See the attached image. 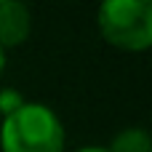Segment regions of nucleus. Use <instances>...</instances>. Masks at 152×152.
Instances as JSON below:
<instances>
[{"mask_svg": "<svg viewBox=\"0 0 152 152\" xmlns=\"http://www.w3.org/2000/svg\"><path fill=\"white\" fill-rule=\"evenodd\" d=\"M64 142L59 115L40 102H24L16 112L3 118V152H64Z\"/></svg>", "mask_w": 152, "mask_h": 152, "instance_id": "nucleus-1", "label": "nucleus"}, {"mask_svg": "<svg viewBox=\"0 0 152 152\" xmlns=\"http://www.w3.org/2000/svg\"><path fill=\"white\" fill-rule=\"evenodd\" d=\"M99 29L115 48L147 51L152 45V3L104 0L99 5Z\"/></svg>", "mask_w": 152, "mask_h": 152, "instance_id": "nucleus-2", "label": "nucleus"}, {"mask_svg": "<svg viewBox=\"0 0 152 152\" xmlns=\"http://www.w3.org/2000/svg\"><path fill=\"white\" fill-rule=\"evenodd\" d=\"M32 29V16L29 8L24 3H13V0H3L0 3V48H13L21 45L29 37Z\"/></svg>", "mask_w": 152, "mask_h": 152, "instance_id": "nucleus-3", "label": "nucleus"}, {"mask_svg": "<svg viewBox=\"0 0 152 152\" xmlns=\"http://www.w3.org/2000/svg\"><path fill=\"white\" fill-rule=\"evenodd\" d=\"M107 152H152V139L144 128H126L112 139Z\"/></svg>", "mask_w": 152, "mask_h": 152, "instance_id": "nucleus-4", "label": "nucleus"}, {"mask_svg": "<svg viewBox=\"0 0 152 152\" xmlns=\"http://www.w3.org/2000/svg\"><path fill=\"white\" fill-rule=\"evenodd\" d=\"M24 102H27V99H24L16 88H3V91H0V115H3V118H8V115H11V112H16Z\"/></svg>", "mask_w": 152, "mask_h": 152, "instance_id": "nucleus-5", "label": "nucleus"}, {"mask_svg": "<svg viewBox=\"0 0 152 152\" xmlns=\"http://www.w3.org/2000/svg\"><path fill=\"white\" fill-rule=\"evenodd\" d=\"M77 152H107V147H83V150Z\"/></svg>", "mask_w": 152, "mask_h": 152, "instance_id": "nucleus-6", "label": "nucleus"}, {"mask_svg": "<svg viewBox=\"0 0 152 152\" xmlns=\"http://www.w3.org/2000/svg\"><path fill=\"white\" fill-rule=\"evenodd\" d=\"M3 69H5V51L0 48V75H3Z\"/></svg>", "mask_w": 152, "mask_h": 152, "instance_id": "nucleus-7", "label": "nucleus"}]
</instances>
